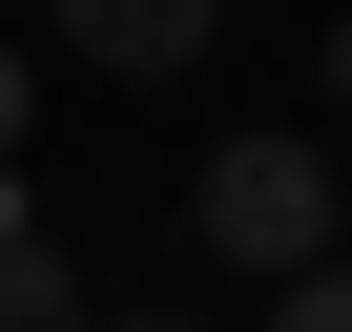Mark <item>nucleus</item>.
I'll return each instance as SVG.
<instances>
[{
  "mask_svg": "<svg viewBox=\"0 0 352 332\" xmlns=\"http://www.w3.org/2000/svg\"><path fill=\"white\" fill-rule=\"evenodd\" d=\"M187 229H208L228 270H270V291H290V270H331V166H311L290 125H249V145H208V166H187Z\"/></svg>",
  "mask_w": 352,
  "mask_h": 332,
  "instance_id": "nucleus-1",
  "label": "nucleus"
},
{
  "mask_svg": "<svg viewBox=\"0 0 352 332\" xmlns=\"http://www.w3.org/2000/svg\"><path fill=\"white\" fill-rule=\"evenodd\" d=\"M249 332H352V249H331V270H290V291H270Z\"/></svg>",
  "mask_w": 352,
  "mask_h": 332,
  "instance_id": "nucleus-4",
  "label": "nucleus"
},
{
  "mask_svg": "<svg viewBox=\"0 0 352 332\" xmlns=\"http://www.w3.org/2000/svg\"><path fill=\"white\" fill-rule=\"evenodd\" d=\"M331 104H352V21H331Z\"/></svg>",
  "mask_w": 352,
  "mask_h": 332,
  "instance_id": "nucleus-6",
  "label": "nucleus"
},
{
  "mask_svg": "<svg viewBox=\"0 0 352 332\" xmlns=\"http://www.w3.org/2000/svg\"><path fill=\"white\" fill-rule=\"evenodd\" d=\"M124 332H187V311H124Z\"/></svg>",
  "mask_w": 352,
  "mask_h": 332,
  "instance_id": "nucleus-7",
  "label": "nucleus"
},
{
  "mask_svg": "<svg viewBox=\"0 0 352 332\" xmlns=\"http://www.w3.org/2000/svg\"><path fill=\"white\" fill-rule=\"evenodd\" d=\"M21 104H42V63H21V42H0V145H21Z\"/></svg>",
  "mask_w": 352,
  "mask_h": 332,
  "instance_id": "nucleus-5",
  "label": "nucleus"
},
{
  "mask_svg": "<svg viewBox=\"0 0 352 332\" xmlns=\"http://www.w3.org/2000/svg\"><path fill=\"white\" fill-rule=\"evenodd\" d=\"M42 21H63L104 83H166V63H208V21H228V0H42Z\"/></svg>",
  "mask_w": 352,
  "mask_h": 332,
  "instance_id": "nucleus-2",
  "label": "nucleus"
},
{
  "mask_svg": "<svg viewBox=\"0 0 352 332\" xmlns=\"http://www.w3.org/2000/svg\"><path fill=\"white\" fill-rule=\"evenodd\" d=\"M0 332H83V270L21 229V187H0Z\"/></svg>",
  "mask_w": 352,
  "mask_h": 332,
  "instance_id": "nucleus-3",
  "label": "nucleus"
}]
</instances>
